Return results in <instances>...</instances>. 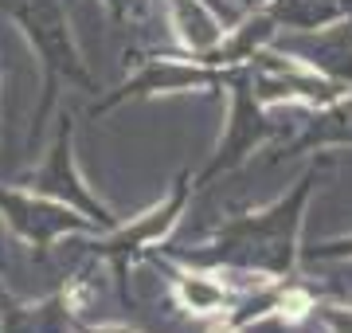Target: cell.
<instances>
[{
  "label": "cell",
  "instance_id": "1",
  "mask_svg": "<svg viewBox=\"0 0 352 333\" xmlns=\"http://www.w3.org/2000/svg\"><path fill=\"white\" fill-rule=\"evenodd\" d=\"M317 173H305L298 189L278 200L270 212L258 216H239L223 224L215 235V247L208 251H176L196 267H239V270H263V275H289L294 267V244H298V224H302V208L309 200Z\"/></svg>",
  "mask_w": 352,
  "mask_h": 333
},
{
  "label": "cell",
  "instance_id": "10",
  "mask_svg": "<svg viewBox=\"0 0 352 333\" xmlns=\"http://www.w3.org/2000/svg\"><path fill=\"white\" fill-rule=\"evenodd\" d=\"M173 4H176V12H180V28H184V36H188V43L196 52H208V47L219 43V28H215L212 16L200 12L192 0H173Z\"/></svg>",
  "mask_w": 352,
  "mask_h": 333
},
{
  "label": "cell",
  "instance_id": "2",
  "mask_svg": "<svg viewBox=\"0 0 352 333\" xmlns=\"http://www.w3.org/2000/svg\"><path fill=\"white\" fill-rule=\"evenodd\" d=\"M0 8L24 24V32L32 36V43H36L39 55H43L47 90H43V106H39V114H36V129H39V122L47 118V110L55 106V87H59V78L78 83L82 90H98L94 87V78L87 75L82 59H78L75 43H71L67 12H63L59 0H0Z\"/></svg>",
  "mask_w": 352,
  "mask_h": 333
},
{
  "label": "cell",
  "instance_id": "5",
  "mask_svg": "<svg viewBox=\"0 0 352 333\" xmlns=\"http://www.w3.org/2000/svg\"><path fill=\"white\" fill-rule=\"evenodd\" d=\"M0 212L8 216V224L24 235L28 244H36V251H47L59 231H75L90 224V219H78L59 200H47V196H36V193L20 196V193H8V189H0Z\"/></svg>",
  "mask_w": 352,
  "mask_h": 333
},
{
  "label": "cell",
  "instance_id": "9",
  "mask_svg": "<svg viewBox=\"0 0 352 333\" xmlns=\"http://www.w3.org/2000/svg\"><path fill=\"white\" fill-rule=\"evenodd\" d=\"M0 318L4 333H94L71 318L67 294H55L39 306H16L12 298H0Z\"/></svg>",
  "mask_w": 352,
  "mask_h": 333
},
{
  "label": "cell",
  "instance_id": "6",
  "mask_svg": "<svg viewBox=\"0 0 352 333\" xmlns=\"http://www.w3.org/2000/svg\"><path fill=\"white\" fill-rule=\"evenodd\" d=\"M188 87H219V67H208L200 59H192V63H180V59H149V63L141 67L138 78H129L122 90L106 94L94 106V114L98 110H110L122 98H138V94H153V90H188Z\"/></svg>",
  "mask_w": 352,
  "mask_h": 333
},
{
  "label": "cell",
  "instance_id": "4",
  "mask_svg": "<svg viewBox=\"0 0 352 333\" xmlns=\"http://www.w3.org/2000/svg\"><path fill=\"white\" fill-rule=\"evenodd\" d=\"M28 184H32V193L47 196V200H59V204H67V208H78L94 228H102V231L118 228V219H113L110 212L78 184L75 161H71V118H63L59 138H55V145H51V153H47V165L39 169V173H32Z\"/></svg>",
  "mask_w": 352,
  "mask_h": 333
},
{
  "label": "cell",
  "instance_id": "3",
  "mask_svg": "<svg viewBox=\"0 0 352 333\" xmlns=\"http://www.w3.org/2000/svg\"><path fill=\"white\" fill-rule=\"evenodd\" d=\"M219 87H231L235 90V110H231V126H227V138L219 145V153L212 157V165L204 169L196 177V189H204L212 177H219L223 169H235L247 153H254V145H263L266 138L282 133L278 122L258 110V98L251 90V63H231V67H219Z\"/></svg>",
  "mask_w": 352,
  "mask_h": 333
},
{
  "label": "cell",
  "instance_id": "7",
  "mask_svg": "<svg viewBox=\"0 0 352 333\" xmlns=\"http://www.w3.org/2000/svg\"><path fill=\"white\" fill-rule=\"evenodd\" d=\"M278 47L302 55L309 67H317L321 75L340 83V87L352 83V24H340L333 32H321V36H282Z\"/></svg>",
  "mask_w": 352,
  "mask_h": 333
},
{
  "label": "cell",
  "instance_id": "12",
  "mask_svg": "<svg viewBox=\"0 0 352 333\" xmlns=\"http://www.w3.org/2000/svg\"><path fill=\"white\" fill-rule=\"evenodd\" d=\"M329 255H352V239H337V244H321L309 251V259H329Z\"/></svg>",
  "mask_w": 352,
  "mask_h": 333
},
{
  "label": "cell",
  "instance_id": "11",
  "mask_svg": "<svg viewBox=\"0 0 352 333\" xmlns=\"http://www.w3.org/2000/svg\"><path fill=\"white\" fill-rule=\"evenodd\" d=\"M317 318L325 321V325H333L337 333H352V310H329V306H321V310H317Z\"/></svg>",
  "mask_w": 352,
  "mask_h": 333
},
{
  "label": "cell",
  "instance_id": "8",
  "mask_svg": "<svg viewBox=\"0 0 352 333\" xmlns=\"http://www.w3.org/2000/svg\"><path fill=\"white\" fill-rule=\"evenodd\" d=\"M188 177H176V189H173V196H168V204L164 208H153L149 216H141L133 228H113V239H106V244H98L94 251L98 255H110L113 259V270H118V279L126 275V255L129 251H138L141 244H149L153 235H161L168 224H173V216L184 208V200H188Z\"/></svg>",
  "mask_w": 352,
  "mask_h": 333
}]
</instances>
